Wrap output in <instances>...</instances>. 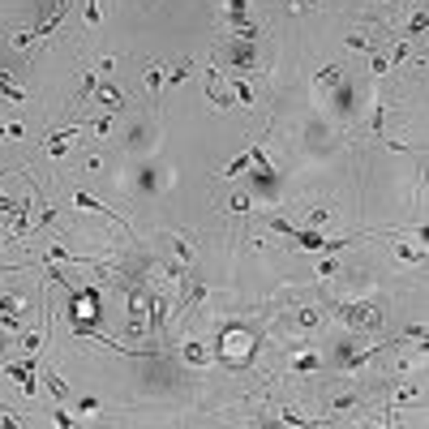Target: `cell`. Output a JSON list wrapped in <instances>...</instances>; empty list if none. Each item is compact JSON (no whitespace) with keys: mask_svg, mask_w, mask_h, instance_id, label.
Returning a JSON list of instances; mask_svg holds the SVG:
<instances>
[{"mask_svg":"<svg viewBox=\"0 0 429 429\" xmlns=\"http://www.w3.org/2000/svg\"><path fill=\"white\" fill-rule=\"evenodd\" d=\"M331 313L352 331H378L382 327V309L373 301H339V305H331Z\"/></svg>","mask_w":429,"mask_h":429,"instance_id":"6da1fadb","label":"cell"},{"mask_svg":"<svg viewBox=\"0 0 429 429\" xmlns=\"http://www.w3.org/2000/svg\"><path fill=\"white\" fill-rule=\"evenodd\" d=\"M224 61H228V69H236V73H258V69H262V47L232 35V43L224 47Z\"/></svg>","mask_w":429,"mask_h":429,"instance_id":"7a4b0ae2","label":"cell"},{"mask_svg":"<svg viewBox=\"0 0 429 429\" xmlns=\"http://www.w3.org/2000/svg\"><path fill=\"white\" fill-rule=\"evenodd\" d=\"M202 82H206V103L210 107H219V112H228L232 107V90H224V82H219V69H202Z\"/></svg>","mask_w":429,"mask_h":429,"instance_id":"3957f363","label":"cell"},{"mask_svg":"<svg viewBox=\"0 0 429 429\" xmlns=\"http://www.w3.org/2000/svg\"><path fill=\"white\" fill-rule=\"evenodd\" d=\"M142 305H146V322H150V331L159 335L168 327V305H164V296L159 292H142Z\"/></svg>","mask_w":429,"mask_h":429,"instance_id":"277c9868","label":"cell"},{"mask_svg":"<svg viewBox=\"0 0 429 429\" xmlns=\"http://www.w3.org/2000/svg\"><path fill=\"white\" fill-rule=\"evenodd\" d=\"M95 99L103 103V112H116V116H121V112H125V107H129V99H125V90H116L112 82H99V86H95Z\"/></svg>","mask_w":429,"mask_h":429,"instance_id":"5b68a950","label":"cell"},{"mask_svg":"<svg viewBox=\"0 0 429 429\" xmlns=\"http://www.w3.org/2000/svg\"><path fill=\"white\" fill-rule=\"evenodd\" d=\"M142 82H146V95H150V103L159 107V103H164V65H159V61H146V69H142Z\"/></svg>","mask_w":429,"mask_h":429,"instance_id":"8992f818","label":"cell"},{"mask_svg":"<svg viewBox=\"0 0 429 429\" xmlns=\"http://www.w3.org/2000/svg\"><path fill=\"white\" fill-rule=\"evenodd\" d=\"M73 206H82V210H99V214H107L116 228H129V219H121V214H112V206H103L95 193H86V189H73Z\"/></svg>","mask_w":429,"mask_h":429,"instance_id":"52a82bcc","label":"cell"},{"mask_svg":"<svg viewBox=\"0 0 429 429\" xmlns=\"http://www.w3.org/2000/svg\"><path fill=\"white\" fill-rule=\"evenodd\" d=\"M39 387H47V391H52V399H56V404H65V399L73 395V387H69V382L61 378L56 369H39Z\"/></svg>","mask_w":429,"mask_h":429,"instance_id":"ba28073f","label":"cell"},{"mask_svg":"<svg viewBox=\"0 0 429 429\" xmlns=\"http://www.w3.org/2000/svg\"><path fill=\"white\" fill-rule=\"evenodd\" d=\"M369 125H373V138H387V95L382 90L369 103Z\"/></svg>","mask_w":429,"mask_h":429,"instance_id":"9c48e42d","label":"cell"},{"mask_svg":"<svg viewBox=\"0 0 429 429\" xmlns=\"http://www.w3.org/2000/svg\"><path fill=\"white\" fill-rule=\"evenodd\" d=\"M313 86L318 90H331V86H344V65H322L313 73Z\"/></svg>","mask_w":429,"mask_h":429,"instance_id":"30bf717a","label":"cell"},{"mask_svg":"<svg viewBox=\"0 0 429 429\" xmlns=\"http://www.w3.org/2000/svg\"><path fill=\"white\" fill-rule=\"evenodd\" d=\"M86 129L95 133V142H103L107 133L116 129V112H99V116H90V121H86Z\"/></svg>","mask_w":429,"mask_h":429,"instance_id":"8fae6325","label":"cell"},{"mask_svg":"<svg viewBox=\"0 0 429 429\" xmlns=\"http://www.w3.org/2000/svg\"><path fill=\"white\" fill-rule=\"evenodd\" d=\"M228 90L236 95V107H253V90H249V82H245L241 73H232V78H228Z\"/></svg>","mask_w":429,"mask_h":429,"instance_id":"7c38bea8","label":"cell"},{"mask_svg":"<svg viewBox=\"0 0 429 429\" xmlns=\"http://www.w3.org/2000/svg\"><path fill=\"white\" fill-rule=\"evenodd\" d=\"M0 95H5L9 103H26V99H30V95H26V90H22V86H18L5 69H0Z\"/></svg>","mask_w":429,"mask_h":429,"instance_id":"4fadbf2b","label":"cell"},{"mask_svg":"<svg viewBox=\"0 0 429 429\" xmlns=\"http://www.w3.org/2000/svg\"><path fill=\"white\" fill-rule=\"evenodd\" d=\"M228 26L232 30L249 26V5H245V0H228Z\"/></svg>","mask_w":429,"mask_h":429,"instance_id":"5bb4252c","label":"cell"},{"mask_svg":"<svg viewBox=\"0 0 429 429\" xmlns=\"http://www.w3.org/2000/svg\"><path fill=\"white\" fill-rule=\"evenodd\" d=\"M193 73H198V61L189 56V61H181V65H176V69L164 78V86H181V82H185V78H193Z\"/></svg>","mask_w":429,"mask_h":429,"instance_id":"9a60e30c","label":"cell"},{"mask_svg":"<svg viewBox=\"0 0 429 429\" xmlns=\"http://www.w3.org/2000/svg\"><path fill=\"white\" fill-rule=\"evenodd\" d=\"M322 369V356L318 352H301V356H292V373H318Z\"/></svg>","mask_w":429,"mask_h":429,"instance_id":"2e32d148","label":"cell"},{"mask_svg":"<svg viewBox=\"0 0 429 429\" xmlns=\"http://www.w3.org/2000/svg\"><path fill=\"white\" fill-rule=\"evenodd\" d=\"M181 356H185L189 365H206V361H210V348H206V344H185Z\"/></svg>","mask_w":429,"mask_h":429,"instance_id":"e0dca14e","label":"cell"},{"mask_svg":"<svg viewBox=\"0 0 429 429\" xmlns=\"http://www.w3.org/2000/svg\"><path fill=\"white\" fill-rule=\"evenodd\" d=\"M322 327V313L318 309H301L296 313V331H318Z\"/></svg>","mask_w":429,"mask_h":429,"instance_id":"ac0fdd59","label":"cell"},{"mask_svg":"<svg viewBox=\"0 0 429 429\" xmlns=\"http://www.w3.org/2000/svg\"><path fill=\"white\" fill-rule=\"evenodd\" d=\"M425 26H429V13H425V9H416V13L408 18V26H404V35H408V39H416V35H425Z\"/></svg>","mask_w":429,"mask_h":429,"instance_id":"d6986e66","label":"cell"},{"mask_svg":"<svg viewBox=\"0 0 429 429\" xmlns=\"http://www.w3.org/2000/svg\"><path fill=\"white\" fill-rule=\"evenodd\" d=\"M95 86H99V69H82V90H78V99L86 103V99L95 95Z\"/></svg>","mask_w":429,"mask_h":429,"instance_id":"ffe728a7","label":"cell"},{"mask_svg":"<svg viewBox=\"0 0 429 429\" xmlns=\"http://www.w3.org/2000/svg\"><path fill=\"white\" fill-rule=\"evenodd\" d=\"M395 258H399V262H416V266H421V262H425V249H416V245H395Z\"/></svg>","mask_w":429,"mask_h":429,"instance_id":"44dd1931","label":"cell"},{"mask_svg":"<svg viewBox=\"0 0 429 429\" xmlns=\"http://www.w3.org/2000/svg\"><path fill=\"white\" fill-rule=\"evenodd\" d=\"M22 305H26V301H22L18 292H5V296H0V309H5V313H22V318H26V309H22Z\"/></svg>","mask_w":429,"mask_h":429,"instance_id":"7402d4cb","label":"cell"},{"mask_svg":"<svg viewBox=\"0 0 429 429\" xmlns=\"http://www.w3.org/2000/svg\"><path fill=\"white\" fill-rule=\"evenodd\" d=\"M0 327H5V331H26V318H22V313H5V309H0Z\"/></svg>","mask_w":429,"mask_h":429,"instance_id":"603a6c76","label":"cell"},{"mask_svg":"<svg viewBox=\"0 0 429 429\" xmlns=\"http://www.w3.org/2000/svg\"><path fill=\"white\" fill-rule=\"evenodd\" d=\"M331 219H335V210H331V206H318V210H309V224H313V228L331 224Z\"/></svg>","mask_w":429,"mask_h":429,"instance_id":"cb8c5ba5","label":"cell"},{"mask_svg":"<svg viewBox=\"0 0 429 429\" xmlns=\"http://www.w3.org/2000/svg\"><path fill=\"white\" fill-rule=\"evenodd\" d=\"M26 138V125H0V142H22Z\"/></svg>","mask_w":429,"mask_h":429,"instance_id":"d4e9b609","label":"cell"},{"mask_svg":"<svg viewBox=\"0 0 429 429\" xmlns=\"http://www.w3.org/2000/svg\"><path fill=\"white\" fill-rule=\"evenodd\" d=\"M99 22H103V5H99V0H86V26L95 30Z\"/></svg>","mask_w":429,"mask_h":429,"instance_id":"484cf974","label":"cell"},{"mask_svg":"<svg viewBox=\"0 0 429 429\" xmlns=\"http://www.w3.org/2000/svg\"><path fill=\"white\" fill-rule=\"evenodd\" d=\"M416 395H421V387H416V382H408V387H399V395H395V408H404V404H412Z\"/></svg>","mask_w":429,"mask_h":429,"instance_id":"4316f807","label":"cell"},{"mask_svg":"<svg viewBox=\"0 0 429 429\" xmlns=\"http://www.w3.org/2000/svg\"><path fill=\"white\" fill-rule=\"evenodd\" d=\"M344 43H348L352 52H373V39H365V35H348Z\"/></svg>","mask_w":429,"mask_h":429,"instance_id":"83f0119b","label":"cell"},{"mask_svg":"<svg viewBox=\"0 0 429 429\" xmlns=\"http://www.w3.org/2000/svg\"><path fill=\"white\" fill-rule=\"evenodd\" d=\"M249 210H253L249 193H236V198H232V214H249Z\"/></svg>","mask_w":429,"mask_h":429,"instance_id":"f1b7e54d","label":"cell"},{"mask_svg":"<svg viewBox=\"0 0 429 429\" xmlns=\"http://www.w3.org/2000/svg\"><path fill=\"white\" fill-rule=\"evenodd\" d=\"M356 404H361L356 395H339V399L331 404V412H348V408H356Z\"/></svg>","mask_w":429,"mask_h":429,"instance_id":"f546056e","label":"cell"},{"mask_svg":"<svg viewBox=\"0 0 429 429\" xmlns=\"http://www.w3.org/2000/svg\"><path fill=\"white\" fill-rule=\"evenodd\" d=\"M318 275H322V279H335V275H339V262H331V258H327V262L318 266Z\"/></svg>","mask_w":429,"mask_h":429,"instance_id":"4dcf8cb0","label":"cell"},{"mask_svg":"<svg viewBox=\"0 0 429 429\" xmlns=\"http://www.w3.org/2000/svg\"><path fill=\"white\" fill-rule=\"evenodd\" d=\"M78 412H90V416H95V412H99V399H95V395H82V399H78Z\"/></svg>","mask_w":429,"mask_h":429,"instance_id":"1f68e13d","label":"cell"},{"mask_svg":"<svg viewBox=\"0 0 429 429\" xmlns=\"http://www.w3.org/2000/svg\"><path fill=\"white\" fill-rule=\"evenodd\" d=\"M52 421H56V425H61V429H69V425H73V416H69V412H65V408H61V404H56V412H52Z\"/></svg>","mask_w":429,"mask_h":429,"instance_id":"d6a6232c","label":"cell"},{"mask_svg":"<svg viewBox=\"0 0 429 429\" xmlns=\"http://www.w3.org/2000/svg\"><path fill=\"white\" fill-rule=\"evenodd\" d=\"M279 421L284 425H309V416H301V412H279Z\"/></svg>","mask_w":429,"mask_h":429,"instance_id":"836d02e7","label":"cell"},{"mask_svg":"<svg viewBox=\"0 0 429 429\" xmlns=\"http://www.w3.org/2000/svg\"><path fill=\"white\" fill-rule=\"evenodd\" d=\"M305 9H313V0H288V13H305Z\"/></svg>","mask_w":429,"mask_h":429,"instance_id":"e575fe53","label":"cell"},{"mask_svg":"<svg viewBox=\"0 0 429 429\" xmlns=\"http://www.w3.org/2000/svg\"><path fill=\"white\" fill-rule=\"evenodd\" d=\"M9 344H13V339H5V335H0V361H5V352H9Z\"/></svg>","mask_w":429,"mask_h":429,"instance_id":"d590c367","label":"cell"}]
</instances>
